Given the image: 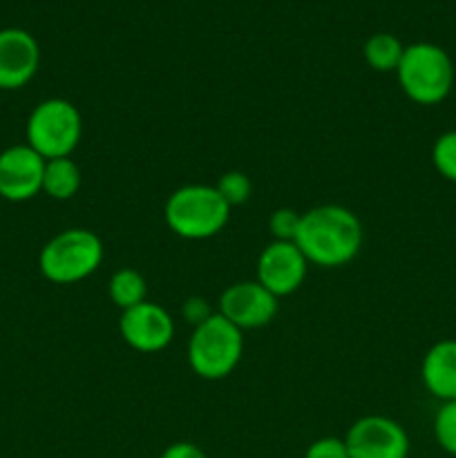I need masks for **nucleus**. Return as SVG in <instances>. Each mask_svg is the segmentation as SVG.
I'll return each mask as SVG.
<instances>
[{
  "label": "nucleus",
  "instance_id": "6",
  "mask_svg": "<svg viewBox=\"0 0 456 458\" xmlns=\"http://www.w3.org/2000/svg\"><path fill=\"white\" fill-rule=\"evenodd\" d=\"M83 134V119L67 98H47L31 110L25 125L27 146L45 161L70 157Z\"/></svg>",
  "mask_w": 456,
  "mask_h": 458
},
{
  "label": "nucleus",
  "instance_id": "14",
  "mask_svg": "<svg viewBox=\"0 0 456 458\" xmlns=\"http://www.w3.org/2000/svg\"><path fill=\"white\" fill-rule=\"evenodd\" d=\"M80 188V170L70 157L45 161L43 173V192L52 199L65 201L79 192Z\"/></svg>",
  "mask_w": 456,
  "mask_h": 458
},
{
  "label": "nucleus",
  "instance_id": "23",
  "mask_svg": "<svg viewBox=\"0 0 456 458\" xmlns=\"http://www.w3.org/2000/svg\"><path fill=\"white\" fill-rule=\"evenodd\" d=\"M159 458H208V456H206L204 450H201L199 445H195V443L179 441L165 447Z\"/></svg>",
  "mask_w": 456,
  "mask_h": 458
},
{
  "label": "nucleus",
  "instance_id": "11",
  "mask_svg": "<svg viewBox=\"0 0 456 458\" xmlns=\"http://www.w3.org/2000/svg\"><path fill=\"white\" fill-rule=\"evenodd\" d=\"M237 329L266 327L277 313V298L258 280L235 282L219 298V311Z\"/></svg>",
  "mask_w": 456,
  "mask_h": 458
},
{
  "label": "nucleus",
  "instance_id": "13",
  "mask_svg": "<svg viewBox=\"0 0 456 458\" xmlns=\"http://www.w3.org/2000/svg\"><path fill=\"white\" fill-rule=\"evenodd\" d=\"M420 378L434 398L441 403L456 401V338H443L427 349Z\"/></svg>",
  "mask_w": 456,
  "mask_h": 458
},
{
  "label": "nucleus",
  "instance_id": "16",
  "mask_svg": "<svg viewBox=\"0 0 456 458\" xmlns=\"http://www.w3.org/2000/svg\"><path fill=\"white\" fill-rule=\"evenodd\" d=\"M107 293H110L112 304L119 307L121 311H125V309H132L137 304L146 302L148 286L139 271H134V268H119V271L112 273L110 282H107Z\"/></svg>",
  "mask_w": 456,
  "mask_h": 458
},
{
  "label": "nucleus",
  "instance_id": "22",
  "mask_svg": "<svg viewBox=\"0 0 456 458\" xmlns=\"http://www.w3.org/2000/svg\"><path fill=\"white\" fill-rule=\"evenodd\" d=\"M182 316L186 318L190 325H201V322L206 320V318L213 316V311H210V307L206 304V300L201 298H188L186 302H183L182 307Z\"/></svg>",
  "mask_w": 456,
  "mask_h": 458
},
{
  "label": "nucleus",
  "instance_id": "3",
  "mask_svg": "<svg viewBox=\"0 0 456 458\" xmlns=\"http://www.w3.org/2000/svg\"><path fill=\"white\" fill-rule=\"evenodd\" d=\"M164 217L174 235L183 240H208L228 224L231 206L215 186L188 183L168 197Z\"/></svg>",
  "mask_w": 456,
  "mask_h": 458
},
{
  "label": "nucleus",
  "instance_id": "10",
  "mask_svg": "<svg viewBox=\"0 0 456 458\" xmlns=\"http://www.w3.org/2000/svg\"><path fill=\"white\" fill-rule=\"evenodd\" d=\"M121 338L141 353H155L168 347L174 338V320L164 307L141 302L121 311Z\"/></svg>",
  "mask_w": 456,
  "mask_h": 458
},
{
  "label": "nucleus",
  "instance_id": "4",
  "mask_svg": "<svg viewBox=\"0 0 456 458\" xmlns=\"http://www.w3.org/2000/svg\"><path fill=\"white\" fill-rule=\"evenodd\" d=\"M103 242L85 228H67L40 249L38 268L54 284H76L92 276L103 262Z\"/></svg>",
  "mask_w": 456,
  "mask_h": 458
},
{
  "label": "nucleus",
  "instance_id": "9",
  "mask_svg": "<svg viewBox=\"0 0 456 458\" xmlns=\"http://www.w3.org/2000/svg\"><path fill=\"white\" fill-rule=\"evenodd\" d=\"M308 262L295 242L273 240L258 258V282L275 298L295 293L307 277Z\"/></svg>",
  "mask_w": 456,
  "mask_h": 458
},
{
  "label": "nucleus",
  "instance_id": "15",
  "mask_svg": "<svg viewBox=\"0 0 456 458\" xmlns=\"http://www.w3.org/2000/svg\"><path fill=\"white\" fill-rule=\"evenodd\" d=\"M405 54V45L398 36L380 31V34L369 36L362 47L367 65L376 72H396L401 65V58Z\"/></svg>",
  "mask_w": 456,
  "mask_h": 458
},
{
  "label": "nucleus",
  "instance_id": "7",
  "mask_svg": "<svg viewBox=\"0 0 456 458\" xmlns=\"http://www.w3.org/2000/svg\"><path fill=\"white\" fill-rule=\"evenodd\" d=\"M349 458H407L410 437L389 416H362L344 437Z\"/></svg>",
  "mask_w": 456,
  "mask_h": 458
},
{
  "label": "nucleus",
  "instance_id": "5",
  "mask_svg": "<svg viewBox=\"0 0 456 458\" xmlns=\"http://www.w3.org/2000/svg\"><path fill=\"white\" fill-rule=\"evenodd\" d=\"M244 353L241 329L226 320L222 313H213L195 327L188 343V362L199 378L222 380L235 371Z\"/></svg>",
  "mask_w": 456,
  "mask_h": 458
},
{
  "label": "nucleus",
  "instance_id": "18",
  "mask_svg": "<svg viewBox=\"0 0 456 458\" xmlns=\"http://www.w3.org/2000/svg\"><path fill=\"white\" fill-rule=\"evenodd\" d=\"M432 164L443 179L456 183V130H447L434 141Z\"/></svg>",
  "mask_w": 456,
  "mask_h": 458
},
{
  "label": "nucleus",
  "instance_id": "2",
  "mask_svg": "<svg viewBox=\"0 0 456 458\" xmlns=\"http://www.w3.org/2000/svg\"><path fill=\"white\" fill-rule=\"evenodd\" d=\"M398 85L418 106H438L454 88V61L436 43L405 45V54L396 70Z\"/></svg>",
  "mask_w": 456,
  "mask_h": 458
},
{
  "label": "nucleus",
  "instance_id": "1",
  "mask_svg": "<svg viewBox=\"0 0 456 458\" xmlns=\"http://www.w3.org/2000/svg\"><path fill=\"white\" fill-rule=\"evenodd\" d=\"M295 244L308 264L342 267L356 258L362 246L360 219L344 206H317L302 213Z\"/></svg>",
  "mask_w": 456,
  "mask_h": 458
},
{
  "label": "nucleus",
  "instance_id": "17",
  "mask_svg": "<svg viewBox=\"0 0 456 458\" xmlns=\"http://www.w3.org/2000/svg\"><path fill=\"white\" fill-rule=\"evenodd\" d=\"M434 438L445 454L456 456V401L441 403L434 414Z\"/></svg>",
  "mask_w": 456,
  "mask_h": 458
},
{
  "label": "nucleus",
  "instance_id": "12",
  "mask_svg": "<svg viewBox=\"0 0 456 458\" xmlns=\"http://www.w3.org/2000/svg\"><path fill=\"white\" fill-rule=\"evenodd\" d=\"M40 65L38 40L21 27L0 30V89H21Z\"/></svg>",
  "mask_w": 456,
  "mask_h": 458
},
{
  "label": "nucleus",
  "instance_id": "21",
  "mask_svg": "<svg viewBox=\"0 0 456 458\" xmlns=\"http://www.w3.org/2000/svg\"><path fill=\"white\" fill-rule=\"evenodd\" d=\"M304 458H349V450L344 445V438L325 437L317 438L307 447Z\"/></svg>",
  "mask_w": 456,
  "mask_h": 458
},
{
  "label": "nucleus",
  "instance_id": "8",
  "mask_svg": "<svg viewBox=\"0 0 456 458\" xmlns=\"http://www.w3.org/2000/svg\"><path fill=\"white\" fill-rule=\"evenodd\" d=\"M45 159L27 143L0 152V197L13 204L34 199L43 192Z\"/></svg>",
  "mask_w": 456,
  "mask_h": 458
},
{
  "label": "nucleus",
  "instance_id": "19",
  "mask_svg": "<svg viewBox=\"0 0 456 458\" xmlns=\"http://www.w3.org/2000/svg\"><path fill=\"white\" fill-rule=\"evenodd\" d=\"M215 188H217L222 199L226 201L231 208L232 206L246 204L250 197V191H253L250 179L246 177L244 173H240V170H228V173H224L222 177H219V182L215 183Z\"/></svg>",
  "mask_w": 456,
  "mask_h": 458
},
{
  "label": "nucleus",
  "instance_id": "20",
  "mask_svg": "<svg viewBox=\"0 0 456 458\" xmlns=\"http://www.w3.org/2000/svg\"><path fill=\"white\" fill-rule=\"evenodd\" d=\"M300 219L302 215L295 213L293 208H277L275 213L268 219V228H271V235L275 242H295L298 235Z\"/></svg>",
  "mask_w": 456,
  "mask_h": 458
}]
</instances>
